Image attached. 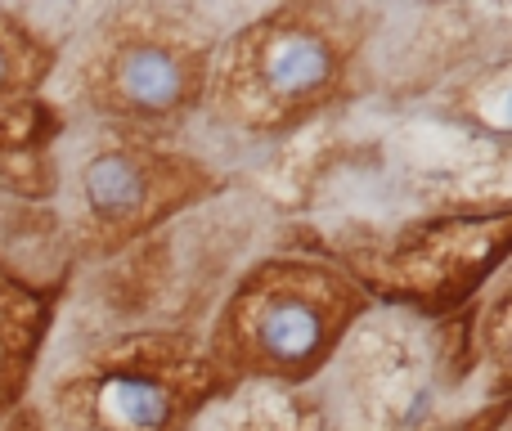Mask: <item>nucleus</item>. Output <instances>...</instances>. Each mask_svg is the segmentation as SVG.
Wrapping results in <instances>:
<instances>
[{
	"label": "nucleus",
	"instance_id": "15",
	"mask_svg": "<svg viewBox=\"0 0 512 431\" xmlns=\"http://www.w3.org/2000/svg\"><path fill=\"white\" fill-rule=\"evenodd\" d=\"M0 431H45V427L36 423V414H32V409H27V405H18L14 414H9L5 423H0Z\"/></svg>",
	"mask_w": 512,
	"mask_h": 431
},
{
	"label": "nucleus",
	"instance_id": "7",
	"mask_svg": "<svg viewBox=\"0 0 512 431\" xmlns=\"http://www.w3.org/2000/svg\"><path fill=\"white\" fill-rule=\"evenodd\" d=\"M310 391L333 431H432L454 418L445 405L463 396L441 328L378 306L342 337Z\"/></svg>",
	"mask_w": 512,
	"mask_h": 431
},
{
	"label": "nucleus",
	"instance_id": "5",
	"mask_svg": "<svg viewBox=\"0 0 512 431\" xmlns=\"http://www.w3.org/2000/svg\"><path fill=\"white\" fill-rule=\"evenodd\" d=\"M54 162L63 247L81 265H113L225 194L221 171L198 153L180 149L171 135L126 126H86L68 149L59 140Z\"/></svg>",
	"mask_w": 512,
	"mask_h": 431
},
{
	"label": "nucleus",
	"instance_id": "10",
	"mask_svg": "<svg viewBox=\"0 0 512 431\" xmlns=\"http://www.w3.org/2000/svg\"><path fill=\"white\" fill-rule=\"evenodd\" d=\"M185 431H333L315 391L221 387Z\"/></svg>",
	"mask_w": 512,
	"mask_h": 431
},
{
	"label": "nucleus",
	"instance_id": "8",
	"mask_svg": "<svg viewBox=\"0 0 512 431\" xmlns=\"http://www.w3.org/2000/svg\"><path fill=\"white\" fill-rule=\"evenodd\" d=\"M63 292H68V274L27 270L0 243V423L32 396Z\"/></svg>",
	"mask_w": 512,
	"mask_h": 431
},
{
	"label": "nucleus",
	"instance_id": "13",
	"mask_svg": "<svg viewBox=\"0 0 512 431\" xmlns=\"http://www.w3.org/2000/svg\"><path fill=\"white\" fill-rule=\"evenodd\" d=\"M68 135V117L50 95L18 99V104L0 108V162L18 158V153L54 149Z\"/></svg>",
	"mask_w": 512,
	"mask_h": 431
},
{
	"label": "nucleus",
	"instance_id": "2",
	"mask_svg": "<svg viewBox=\"0 0 512 431\" xmlns=\"http://www.w3.org/2000/svg\"><path fill=\"white\" fill-rule=\"evenodd\" d=\"M230 27L198 5L135 0L95 14L54 72V104L86 126L176 135L203 113L212 63Z\"/></svg>",
	"mask_w": 512,
	"mask_h": 431
},
{
	"label": "nucleus",
	"instance_id": "6",
	"mask_svg": "<svg viewBox=\"0 0 512 431\" xmlns=\"http://www.w3.org/2000/svg\"><path fill=\"white\" fill-rule=\"evenodd\" d=\"M216 391L194 328L126 324L36 373L27 409L45 431H185Z\"/></svg>",
	"mask_w": 512,
	"mask_h": 431
},
{
	"label": "nucleus",
	"instance_id": "12",
	"mask_svg": "<svg viewBox=\"0 0 512 431\" xmlns=\"http://www.w3.org/2000/svg\"><path fill=\"white\" fill-rule=\"evenodd\" d=\"M468 342H472V400L499 405L512 400V301L508 270L486 283L468 306Z\"/></svg>",
	"mask_w": 512,
	"mask_h": 431
},
{
	"label": "nucleus",
	"instance_id": "11",
	"mask_svg": "<svg viewBox=\"0 0 512 431\" xmlns=\"http://www.w3.org/2000/svg\"><path fill=\"white\" fill-rule=\"evenodd\" d=\"M63 36L23 5H0V108L36 99L54 86Z\"/></svg>",
	"mask_w": 512,
	"mask_h": 431
},
{
	"label": "nucleus",
	"instance_id": "1",
	"mask_svg": "<svg viewBox=\"0 0 512 431\" xmlns=\"http://www.w3.org/2000/svg\"><path fill=\"white\" fill-rule=\"evenodd\" d=\"M382 27V9L342 0L261 9L225 32L203 113L248 140H297L369 86Z\"/></svg>",
	"mask_w": 512,
	"mask_h": 431
},
{
	"label": "nucleus",
	"instance_id": "3",
	"mask_svg": "<svg viewBox=\"0 0 512 431\" xmlns=\"http://www.w3.org/2000/svg\"><path fill=\"white\" fill-rule=\"evenodd\" d=\"M373 301L333 261L283 247L256 256L198 328L221 387L310 391Z\"/></svg>",
	"mask_w": 512,
	"mask_h": 431
},
{
	"label": "nucleus",
	"instance_id": "14",
	"mask_svg": "<svg viewBox=\"0 0 512 431\" xmlns=\"http://www.w3.org/2000/svg\"><path fill=\"white\" fill-rule=\"evenodd\" d=\"M508 414H512V400H499V405H472L463 414L445 418L441 427L432 431H508Z\"/></svg>",
	"mask_w": 512,
	"mask_h": 431
},
{
	"label": "nucleus",
	"instance_id": "9",
	"mask_svg": "<svg viewBox=\"0 0 512 431\" xmlns=\"http://www.w3.org/2000/svg\"><path fill=\"white\" fill-rule=\"evenodd\" d=\"M512 54H490V59L463 68L441 90H432V108L423 117L468 135V140L508 149V113H512Z\"/></svg>",
	"mask_w": 512,
	"mask_h": 431
},
{
	"label": "nucleus",
	"instance_id": "4",
	"mask_svg": "<svg viewBox=\"0 0 512 431\" xmlns=\"http://www.w3.org/2000/svg\"><path fill=\"white\" fill-rule=\"evenodd\" d=\"M508 212H373L310 229L306 252L333 261L378 310L423 324L468 310L508 270Z\"/></svg>",
	"mask_w": 512,
	"mask_h": 431
}]
</instances>
